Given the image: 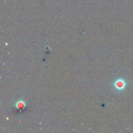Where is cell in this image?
Listing matches in <instances>:
<instances>
[{
	"instance_id": "cell-2",
	"label": "cell",
	"mask_w": 133,
	"mask_h": 133,
	"mask_svg": "<svg viewBox=\"0 0 133 133\" xmlns=\"http://www.w3.org/2000/svg\"><path fill=\"white\" fill-rule=\"evenodd\" d=\"M16 107L17 109H24L26 107V104L23 101H19L16 103Z\"/></svg>"
},
{
	"instance_id": "cell-1",
	"label": "cell",
	"mask_w": 133,
	"mask_h": 133,
	"mask_svg": "<svg viewBox=\"0 0 133 133\" xmlns=\"http://www.w3.org/2000/svg\"><path fill=\"white\" fill-rule=\"evenodd\" d=\"M125 86V82L123 80L121 79H119L116 80L114 83V86L118 90H122L124 88Z\"/></svg>"
}]
</instances>
